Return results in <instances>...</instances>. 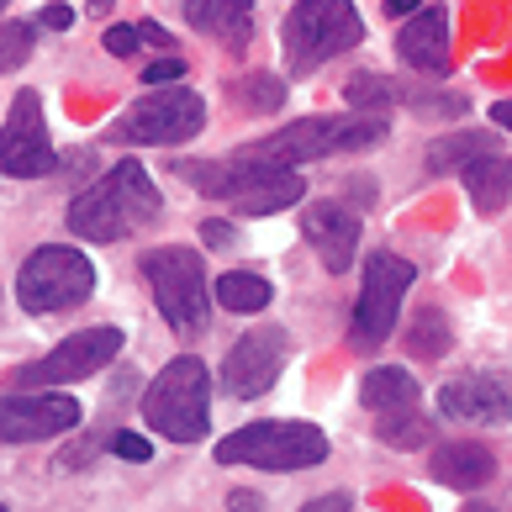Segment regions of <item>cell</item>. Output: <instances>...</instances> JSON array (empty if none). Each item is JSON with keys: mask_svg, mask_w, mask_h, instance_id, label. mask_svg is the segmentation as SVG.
<instances>
[{"mask_svg": "<svg viewBox=\"0 0 512 512\" xmlns=\"http://www.w3.org/2000/svg\"><path fill=\"white\" fill-rule=\"evenodd\" d=\"M159 206H164V196H159L154 175L138 159H122L69 201V233L85 243H122L127 233L154 222Z\"/></svg>", "mask_w": 512, "mask_h": 512, "instance_id": "6da1fadb", "label": "cell"}, {"mask_svg": "<svg viewBox=\"0 0 512 512\" xmlns=\"http://www.w3.org/2000/svg\"><path fill=\"white\" fill-rule=\"evenodd\" d=\"M185 185H196L201 196L227 201L238 217H275L307 196V180L286 164H264L254 154L212 159V164H180Z\"/></svg>", "mask_w": 512, "mask_h": 512, "instance_id": "7a4b0ae2", "label": "cell"}, {"mask_svg": "<svg viewBox=\"0 0 512 512\" xmlns=\"http://www.w3.org/2000/svg\"><path fill=\"white\" fill-rule=\"evenodd\" d=\"M143 423L169 444H201L212 428V370L196 354H180L143 391Z\"/></svg>", "mask_w": 512, "mask_h": 512, "instance_id": "3957f363", "label": "cell"}, {"mask_svg": "<svg viewBox=\"0 0 512 512\" xmlns=\"http://www.w3.org/2000/svg\"><path fill=\"white\" fill-rule=\"evenodd\" d=\"M386 117H301L291 127L270 132V138H259L254 148H243V154H254L264 164H312V159H333V154H365V148H381L386 143Z\"/></svg>", "mask_w": 512, "mask_h": 512, "instance_id": "277c9868", "label": "cell"}, {"mask_svg": "<svg viewBox=\"0 0 512 512\" xmlns=\"http://www.w3.org/2000/svg\"><path fill=\"white\" fill-rule=\"evenodd\" d=\"M365 22H359L354 0H296V11L280 27V48H286V74L307 80L322 64H333L338 53L359 48Z\"/></svg>", "mask_w": 512, "mask_h": 512, "instance_id": "5b68a950", "label": "cell"}, {"mask_svg": "<svg viewBox=\"0 0 512 512\" xmlns=\"http://www.w3.org/2000/svg\"><path fill=\"white\" fill-rule=\"evenodd\" d=\"M217 460L222 465H249V470H307L328 460V439L322 428L312 423H286V417H264V423H249L238 433H227L217 444Z\"/></svg>", "mask_w": 512, "mask_h": 512, "instance_id": "8992f818", "label": "cell"}, {"mask_svg": "<svg viewBox=\"0 0 512 512\" xmlns=\"http://www.w3.org/2000/svg\"><path fill=\"white\" fill-rule=\"evenodd\" d=\"M143 280L154 286V301L164 322L180 338L206 333V317H212V291H206V259L185 243H169V249L143 254Z\"/></svg>", "mask_w": 512, "mask_h": 512, "instance_id": "52a82bcc", "label": "cell"}, {"mask_svg": "<svg viewBox=\"0 0 512 512\" xmlns=\"http://www.w3.org/2000/svg\"><path fill=\"white\" fill-rule=\"evenodd\" d=\"M96 291V264H90L80 249L69 243H43L22 259L16 270V301L32 312V317H53V312H69L90 301Z\"/></svg>", "mask_w": 512, "mask_h": 512, "instance_id": "ba28073f", "label": "cell"}, {"mask_svg": "<svg viewBox=\"0 0 512 512\" xmlns=\"http://www.w3.org/2000/svg\"><path fill=\"white\" fill-rule=\"evenodd\" d=\"M206 127V101L185 85L148 90L143 101H132L117 122H111V143L122 148H180Z\"/></svg>", "mask_w": 512, "mask_h": 512, "instance_id": "9c48e42d", "label": "cell"}, {"mask_svg": "<svg viewBox=\"0 0 512 512\" xmlns=\"http://www.w3.org/2000/svg\"><path fill=\"white\" fill-rule=\"evenodd\" d=\"M417 280V264L402 259V254H370L365 259V286H359V301H354V322H349V344L365 354V349H381L396 317H402V301Z\"/></svg>", "mask_w": 512, "mask_h": 512, "instance_id": "30bf717a", "label": "cell"}, {"mask_svg": "<svg viewBox=\"0 0 512 512\" xmlns=\"http://www.w3.org/2000/svg\"><path fill=\"white\" fill-rule=\"evenodd\" d=\"M122 354V333L117 328H85V333H69L64 344H53L43 359L11 370V386H69V381H85V375L106 370L111 359Z\"/></svg>", "mask_w": 512, "mask_h": 512, "instance_id": "8fae6325", "label": "cell"}, {"mask_svg": "<svg viewBox=\"0 0 512 512\" xmlns=\"http://www.w3.org/2000/svg\"><path fill=\"white\" fill-rule=\"evenodd\" d=\"M53 169H59V154H53V138H48L43 96H37V90H16L11 117L0 127V175L43 180Z\"/></svg>", "mask_w": 512, "mask_h": 512, "instance_id": "7c38bea8", "label": "cell"}, {"mask_svg": "<svg viewBox=\"0 0 512 512\" xmlns=\"http://www.w3.org/2000/svg\"><path fill=\"white\" fill-rule=\"evenodd\" d=\"M286 359H291V338L286 328H275V322H259L238 338L233 349L222 359V386L227 396H238V402H249V396H264L280 375H286Z\"/></svg>", "mask_w": 512, "mask_h": 512, "instance_id": "4fadbf2b", "label": "cell"}, {"mask_svg": "<svg viewBox=\"0 0 512 512\" xmlns=\"http://www.w3.org/2000/svg\"><path fill=\"white\" fill-rule=\"evenodd\" d=\"M80 402L64 391H6L0 396V444H43L80 428Z\"/></svg>", "mask_w": 512, "mask_h": 512, "instance_id": "5bb4252c", "label": "cell"}, {"mask_svg": "<svg viewBox=\"0 0 512 512\" xmlns=\"http://www.w3.org/2000/svg\"><path fill=\"white\" fill-rule=\"evenodd\" d=\"M439 412L449 423L486 428L512 417V370H465L449 386H439Z\"/></svg>", "mask_w": 512, "mask_h": 512, "instance_id": "9a60e30c", "label": "cell"}, {"mask_svg": "<svg viewBox=\"0 0 512 512\" xmlns=\"http://www.w3.org/2000/svg\"><path fill=\"white\" fill-rule=\"evenodd\" d=\"M301 238L317 249L322 270L344 275L354 264V254H359V217L344 201H312L307 212H301Z\"/></svg>", "mask_w": 512, "mask_h": 512, "instance_id": "2e32d148", "label": "cell"}, {"mask_svg": "<svg viewBox=\"0 0 512 512\" xmlns=\"http://www.w3.org/2000/svg\"><path fill=\"white\" fill-rule=\"evenodd\" d=\"M396 53H402V64L417 69V74H449V16L444 6H423L412 11L402 32H396Z\"/></svg>", "mask_w": 512, "mask_h": 512, "instance_id": "e0dca14e", "label": "cell"}, {"mask_svg": "<svg viewBox=\"0 0 512 512\" xmlns=\"http://www.w3.org/2000/svg\"><path fill=\"white\" fill-rule=\"evenodd\" d=\"M433 476L454 491H481L491 476H497V449L481 439H449L433 449Z\"/></svg>", "mask_w": 512, "mask_h": 512, "instance_id": "ac0fdd59", "label": "cell"}, {"mask_svg": "<svg viewBox=\"0 0 512 512\" xmlns=\"http://www.w3.org/2000/svg\"><path fill=\"white\" fill-rule=\"evenodd\" d=\"M460 180H465L470 206H476L481 217H497L512 196V159L507 154H481L460 169Z\"/></svg>", "mask_w": 512, "mask_h": 512, "instance_id": "d6986e66", "label": "cell"}, {"mask_svg": "<svg viewBox=\"0 0 512 512\" xmlns=\"http://www.w3.org/2000/svg\"><path fill=\"white\" fill-rule=\"evenodd\" d=\"M185 6V22L206 37H233L243 43L249 37V22H254V6L259 0H180Z\"/></svg>", "mask_w": 512, "mask_h": 512, "instance_id": "ffe728a7", "label": "cell"}, {"mask_svg": "<svg viewBox=\"0 0 512 512\" xmlns=\"http://www.w3.org/2000/svg\"><path fill=\"white\" fill-rule=\"evenodd\" d=\"M481 154H502V138H497V132H444V138L428 143L423 164L433 169V175H460V169H465L470 159H481Z\"/></svg>", "mask_w": 512, "mask_h": 512, "instance_id": "44dd1931", "label": "cell"}, {"mask_svg": "<svg viewBox=\"0 0 512 512\" xmlns=\"http://www.w3.org/2000/svg\"><path fill=\"white\" fill-rule=\"evenodd\" d=\"M359 402H365L375 417L407 412V407H417V381L396 365H381V370H370L365 381H359Z\"/></svg>", "mask_w": 512, "mask_h": 512, "instance_id": "7402d4cb", "label": "cell"}, {"mask_svg": "<svg viewBox=\"0 0 512 512\" xmlns=\"http://www.w3.org/2000/svg\"><path fill=\"white\" fill-rule=\"evenodd\" d=\"M212 296L222 301L227 312H243V317H249V312H264V307H270L275 291H270V280L254 275V270H227V275H217Z\"/></svg>", "mask_w": 512, "mask_h": 512, "instance_id": "603a6c76", "label": "cell"}, {"mask_svg": "<svg viewBox=\"0 0 512 512\" xmlns=\"http://www.w3.org/2000/svg\"><path fill=\"white\" fill-rule=\"evenodd\" d=\"M454 344V333H449V322L439 307H423L412 317V328H407V354L412 359H444Z\"/></svg>", "mask_w": 512, "mask_h": 512, "instance_id": "cb8c5ba5", "label": "cell"}, {"mask_svg": "<svg viewBox=\"0 0 512 512\" xmlns=\"http://www.w3.org/2000/svg\"><path fill=\"white\" fill-rule=\"evenodd\" d=\"M375 433H381V444L391 449H423L433 439V423L423 417V407H407V412H391V417H375Z\"/></svg>", "mask_w": 512, "mask_h": 512, "instance_id": "d4e9b609", "label": "cell"}, {"mask_svg": "<svg viewBox=\"0 0 512 512\" xmlns=\"http://www.w3.org/2000/svg\"><path fill=\"white\" fill-rule=\"evenodd\" d=\"M344 101H349V111H359V117H386V106L396 101V85L386 80V74H354Z\"/></svg>", "mask_w": 512, "mask_h": 512, "instance_id": "484cf974", "label": "cell"}, {"mask_svg": "<svg viewBox=\"0 0 512 512\" xmlns=\"http://www.w3.org/2000/svg\"><path fill=\"white\" fill-rule=\"evenodd\" d=\"M32 43H37L32 22H0V74L22 69L32 59Z\"/></svg>", "mask_w": 512, "mask_h": 512, "instance_id": "4316f807", "label": "cell"}, {"mask_svg": "<svg viewBox=\"0 0 512 512\" xmlns=\"http://www.w3.org/2000/svg\"><path fill=\"white\" fill-rule=\"evenodd\" d=\"M286 101V90H280L275 74H254V80H238V106L243 111H275Z\"/></svg>", "mask_w": 512, "mask_h": 512, "instance_id": "83f0119b", "label": "cell"}, {"mask_svg": "<svg viewBox=\"0 0 512 512\" xmlns=\"http://www.w3.org/2000/svg\"><path fill=\"white\" fill-rule=\"evenodd\" d=\"M180 80H185V59H180V53H164V59H154V64L143 69V85H148V90L180 85Z\"/></svg>", "mask_w": 512, "mask_h": 512, "instance_id": "f1b7e54d", "label": "cell"}, {"mask_svg": "<svg viewBox=\"0 0 512 512\" xmlns=\"http://www.w3.org/2000/svg\"><path fill=\"white\" fill-rule=\"evenodd\" d=\"M111 454H117V460H132V465H143L148 454H154V444H148L143 433H111Z\"/></svg>", "mask_w": 512, "mask_h": 512, "instance_id": "f546056e", "label": "cell"}, {"mask_svg": "<svg viewBox=\"0 0 512 512\" xmlns=\"http://www.w3.org/2000/svg\"><path fill=\"white\" fill-rule=\"evenodd\" d=\"M138 43H143L138 27H111V32H106V53H111V59H132V53H138Z\"/></svg>", "mask_w": 512, "mask_h": 512, "instance_id": "4dcf8cb0", "label": "cell"}, {"mask_svg": "<svg viewBox=\"0 0 512 512\" xmlns=\"http://www.w3.org/2000/svg\"><path fill=\"white\" fill-rule=\"evenodd\" d=\"M301 512H354V497L349 491H328V497H312Z\"/></svg>", "mask_w": 512, "mask_h": 512, "instance_id": "1f68e13d", "label": "cell"}, {"mask_svg": "<svg viewBox=\"0 0 512 512\" xmlns=\"http://www.w3.org/2000/svg\"><path fill=\"white\" fill-rule=\"evenodd\" d=\"M43 27L69 32V27H74V11H69V6H43Z\"/></svg>", "mask_w": 512, "mask_h": 512, "instance_id": "d6a6232c", "label": "cell"}, {"mask_svg": "<svg viewBox=\"0 0 512 512\" xmlns=\"http://www.w3.org/2000/svg\"><path fill=\"white\" fill-rule=\"evenodd\" d=\"M201 238L222 249V243H233V227H227V222H201Z\"/></svg>", "mask_w": 512, "mask_h": 512, "instance_id": "836d02e7", "label": "cell"}, {"mask_svg": "<svg viewBox=\"0 0 512 512\" xmlns=\"http://www.w3.org/2000/svg\"><path fill=\"white\" fill-rule=\"evenodd\" d=\"M491 122L512 132V101H497V106H491Z\"/></svg>", "mask_w": 512, "mask_h": 512, "instance_id": "e575fe53", "label": "cell"}, {"mask_svg": "<svg viewBox=\"0 0 512 512\" xmlns=\"http://www.w3.org/2000/svg\"><path fill=\"white\" fill-rule=\"evenodd\" d=\"M412 11H417V0H386V16H402V22H407Z\"/></svg>", "mask_w": 512, "mask_h": 512, "instance_id": "d590c367", "label": "cell"}, {"mask_svg": "<svg viewBox=\"0 0 512 512\" xmlns=\"http://www.w3.org/2000/svg\"><path fill=\"white\" fill-rule=\"evenodd\" d=\"M233 507L238 512H259V497H254V491H233Z\"/></svg>", "mask_w": 512, "mask_h": 512, "instance_id": "8d00e7d4", "label": "cell"}, {"mask_svg": "<svg viewBox=\"0 0 512 512\" xmlns=\"http://www.w3.org/2000/svg\"><path fill=\"white\" fill-rule=\"evenodd\" d=\"M111 6H117V0H90V6H85V11H96V16H106Z\"/></svg>", "mask_w": 512, "mask_h": 512, "instance_id": "74e56055", "label": "cell"}, {"mask_svg": "<svg viewBox=\"0 0 512 512\" xmlns=\"http://www.w3.org/2000/svg\"><path fill=\"white\" fill-rule=\"evenodd\" d=\"M0 6H11V0H0Z\"/></svg>", "mask_w": 512, "mask_h": 512, "instance_id": "f35d334b", "label": "cell"}, {"mask_svg": "<svg viewBox=\"0 0 512 512\" xmlns=\"http://www.w3.org/2000/svg\"><path fill=\"white\" fill-rule=\"evenodd\" d=\"M0 512H6V502H0Z\"/></svg>", "mask_w": 512, "mask_h": 512, "instance_id": "ab89813d", "label": "cell"}]
</instances>
